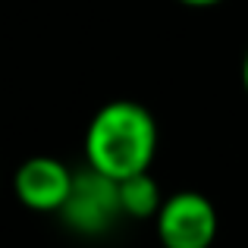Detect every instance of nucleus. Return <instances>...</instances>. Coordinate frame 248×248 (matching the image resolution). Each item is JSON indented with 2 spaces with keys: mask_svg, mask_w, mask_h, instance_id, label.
<instances>
[{
  "mask_svg": "<svg viewBox=\"0 0 248 248\" xmlns=\"http://www.w3.org/2000/svg\"><path fill=\"white\" fill-rule=\"evenodd\" d=\"M157 145L160 129L151 110L139 101L116 97L97 107L85 126V167L120 182L135 173H148L157 157Z\"/></svg>",
  "mask_w": 248,
  "mask_h": 248,
  "instance_id": "obj_1",
  "label": "nucleus"
},
{
  "mask_svg": "<svg viewBox=\"0 0 248 248\" xmlns=\"http://www.w3.org/2000/svg\"><path fill=\"white\" fill-rule=\"evenodd\" d=\"M217 230L220 217L214 201L195 188H179L167 195L154 217L160 248H214Z\"/></svg>",
  "mask_w": 248,
  "mask_h": 248,
  "instance_id": "obj_2",
  "label": "nucleus"
},
{
  "mask_svg": "<svg viewBox=\"0 0 248 248\" xmlns=\"http://www.w3.org/2000/svg\"><path fill=\"white\" fill-rule=\"evenodd\" d=\"M57 217L76 236H104V232H110L123 220L120 182L91 167L79 170L73 192H69L66 204H63V211Z\"/></svg>",
  "mask_w": 248,
  "mask_h": 248,
  "instance_id": "obj_3",
  "label": "nucleus"
},
{
  "mask_svg": "<svg viewBox=\"0 0 248 248\" xmlns=\"http://www.w3.org/2000/svg\"><path fill=\"white\" fill-rule=\"evenodd\" d=\"M76 182V170H69L60 157L35 154L25 157L13 173V195L25 211L60 214Z\"/></svg>",
  "mask_w": 248,
  "mask_h": 248,
  "instance_id": "obj_4",
  "label": "nucleus"
},
{
  "mask_svg": "<svg viewBox=\"0 0 248 248\" xmlns=\"http://www.w3.org/2000/svg\"><path fill=\"white\" fill-rule=\"evenodd\" d=\"M164 198L167 195L160 192L151 170L148 173H135L129 179H120V204H123V217H129V220H154Z\"/></svg>",
  "mask_w": 248,
  "mask_h": 248,
  "instance_id": "obj_5",
  "label": "nucleus"
},
{
  "mask_svg": "<svg viewBox=\"0 0 248 248\" xmlns=\"http://www.w3.org/2000/svg\"><path fill=\"white\" fill-rule=\"evenodd\" d=\"M176 3L188 6V10H211V6H220V3H226V0H176Z\"/></svg>",
  "mask_w": 248,
  "mask_h": 248,
  "instance_id": "obj_6",
  "label": "nucleus"
},
{
  "mask_svg": "<svg viewBox=\"0 0 248 248\" xmlns=\"http://www.w3.org/2000/svg\"><path fill=\"white\" fill-rule=\"evenodd\" d=\"M239 82H242V91H245V97H248V44H245L242 63H239Z\"/></svg>",
  "mask_w": 248,
  "mask_h": 248,
  "instance_id": "obj_7",
  "label": "nucleus"
}]
</instances>
